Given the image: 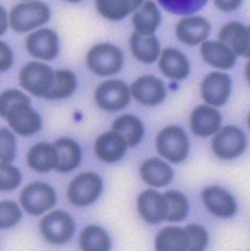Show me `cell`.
<instances>
[{"mask_svg": "<svg viewBox=\"0 0 250 251\" xmlns=\"http://www.w3.org/2000/svg\"><path fill=\"white\" fill-rule=\"evenodd\" d=\"M145 0H95V8L100 17L107 21H121L133 15Z\"/></svg>", "mask_w": 250, "mask_h": 251, "instance_id": "f546056e", "label": "cell"}, {"mask_svg": "<svg viewBox=\"0 0 250 251\" xmlns=\"http://www.w3.org/2000/svg\"><path fill=\"white\" fill-rule=\"evenodd\" d=\"M52 20L50 6L41 0L20 2L9 11V26L17 33H32Z\"/></svg>", "mask_w": 250, "mask_h": 251, "instance_id": "277c9868", "label": "cell"}, {"mask_svg": "<svg viewBox=\"0 0 250 251\" xmlns=\"http://www.w3.org/2000/svg\"><path fill=\"white\" fill-rule=\"evenodd\" d=\"M77 244L80 251H111L113 241L110 233L100 224H87L79 233Z\"/></svg>", "mask_w": 250, "mask_h": 251, "instance_id": "f1b7e54d", "label": "cell"}, {"mask_svg": "<svg viewBox=\"0 0 250 251\" xmlns=\"http://www.w3.org/2000/svg\"><path fill=\"white\" fill-rule=\"evenodd\" d=\"M18 199V203L25 209V212L33 217H39L55 209L57 203V193L49 182L35 180L21 190Z\"/></svg>", "mask_w": 250, "mask_h": 251, "instance_id": "ba28073f", "label": "cell"}, {"mask_svg": "<svg viewBox=\"0 0 250 251\" xmlns=\"http://www.w3.org/2000/svg\"><path fill=\"white\" fill-rule=\"evenodd\" d=\"M18 83L26 94L36 98H47L55 83V71L47 62L32 60L21 66Z\"/></svg>", "mask_w": 250, "mask_h": 251, "instance_id": "8992f818", "label": "cell"}, {"mask_svg": "<svg viewBox=\"0 0 250 251\" xmlns=\"http://www.w3.org/2000/svg\"><path fill=\"white\" fill-rule=\"evenodd\" d=\"M130 146L118 131H104L94 142V153L101 163L116 164L125 158Z\"/></svg>", "mask_w": 250, "mask_h": 251, "instance_id": "ac0fdd59", "label": "cell"}, {"mask_svg": "<svg viewBox=\"0 0 250 251\" xmlns=\"http://www.w3.org/2000/svg\"><path fill=\"white\" fill-rule=\"evenodd\" d=\"M249 30H250V25H249ZM246 57H247V59H250V47H249V51H247Z\"/></svg>", "mask_w": 250, "mask_h": 251, "instance_id": "ee69618b", "label": "cell"}, {"mask_svg": "<svg viewBox=\"0 0 250 251\" xmlns=\"http://www.w3.org/2000/svg\"><path fill=\"white\" fill-rule=\"evenodd\" d=\"M190 139L179 125H166L155 135V151L170 164H183L190 155Z\"/></svg>", "mask_w": 250, "mask_h": 251, "instance_id": "3957f363", "label": "cell"}, {"mask_svg": "<svg viewBox=\"0 0 250 251\" xmlns=\"http://www.w3.org/2000/svg\"><path fill=\"white\" fill-rule=\"evenodd\" d=\"M110 129L118 131L125 139L130 148L139 146L143 142L145 132H146L145 124L142 122V119L133 115V113H124V115H119L118 118H115L110 125Z\"/></svg>", "mask_w": 250, "mask_h": 251, "instance_id": "4316f807", "label": "cell"}, {"mask_svg": "<svg viewBox=\"0 0 250 251\" xmlns=\"http://www.w3.org/2000/svg\"><path fill=\"white\" fill-rule=\"evenodd\" d=\"M165 196L169 203V214H167L166 221L170 224L183 223L190 214V201H189L187 196L183 191L175 190V188L166 190Z\"/></svg>", "mask_w": 250, "mask_h": 251, "instance_id": "1f68e13d", "label": "cell"}, {"mask_svg": "<svg viewBox=\"0 0 250 251\" xmlns=\"http://www.w3.org/2000/svg\"><path fill=\"white\" fill-rule=\"evenodd\" d=\"M155 251H189L190 250V236L184 227L178 224L165 226L157 232L154 238Z\"/></svg>", "mask_w": 250, "mask_h": 251, "instance_id": "cb8c5ba5", "label": "cell"}, {"mask_svg": "<svg viewBox=\"0 0 250 251\" xmlns=\"http://www.w3.org/2000/svg\"><path fill=\"white\" fill-rule=\"evenodd\" d=\"M219 41L229 45L237 56L246 57L250 47L249 26H244L241 21H228L219 30Z\"/></svg>", "mask_w": 250, "mask_h": 251, "instance_id": "484cf974", "label": "cell"}, {"mask_svg": "<svg viewBox=\"0 0 250 251\" xmlns=\"http://www.w3.org/2000/svg\"><path fill=\"white\" fill-rule=\"evenodd\" d=\"M55 145L59 152V164L56 172L63 175L74 172L82 164L83 159V151L80 143L76 139H71V137H59Z\"/></svg>", "mask_w": 250, "mask_h": 251, "instance_id": "83f0119b", "label": "cell"}, {"mask_svg": "<svg viewBox=\"0 0 250 251\" xmlns=\"http://www.w3.org/2000/svg\"><path fill=\"white\" fill-rule=\"evenodd\" d=\"M21 2H30V0H21Z\"/></svg>", "mask_w": 250, "mask_h": 251, "instance_id": "f6af8a7d", "label": "cell"}, {"mask_svg": "<svg viewBox=\"0 0 250 251\" xmlns=\"http://www.w3.org/2000/svg\"><path fill=\"white\" fill-rule=\"evenodd\" d=\"M77 87H79V80H77L76 73H73L71 70H65V68L56 70L53 87L45 100H49V101L68 100L76 94Z\"/></svg>", "mask_w": 250, "mask_h": 251, "instance_id": "4dcf8cb0", "label": "cell"}, {"mask_svg": "<svg viewBox=\"0 0 250 251\" xmlns=\"http://www.w3.org/2000/svg\"><path fill=\"white\" fill-rule=\"evenodd\" d=\"M103 191V177L94 170H86L76 175L70 180L66 187V199L76 208H87L100 200Z\"/></svg>", "mask_w": 250, "mask_h": 251, "instance_id": "5b68a950", "label": "cell"}, {"mask_svg": "<svg viewBox=\"0 0 250 251\" xmlns=\"http://www.w3.org/2000/svg\"><path fill=\"white\" fill-rule=\"evenodd\" d=\"M232 89H234V81L228 73L213 71L202 78L199 92L203 102L219 108L231 100Z\"/></svg>", "mask_w": 250, "mask_h": 251, "instance_id": "8fae6325", "label": "cell"}, {"mask_svg": "<svg viewBox=\"0 0 250 251\" xmlns=\"http://www.w3.org/2000/svg\"><path fill=\"white\" fill-rule=\"evenodd\" d=\"M17 156V134L9 126L0 128V163L12 164Z\"/></svg>", "mask_w": 250, "mask_h": 251, "instance_id": "836d02e7", "label": "cell"}, {"mask_svg": "<svg viewBox=\"0 0 250 251\" xmlns=\"http://www.w3.org/2000/svg\"><path fill=\"white\" fill-rule=\"evenodd\" d=\"M23 212L25 209L21 208V204L14 200L0 201V227L2 230H8L17 226L23 218Z\"/></svg>", "mask_w": 250, "mask_h": 251, "instance_id": "e575fe53", "label": "cell"}, {"mask_svg": "<svg viewBox=\"0 0 250 251\" xmlns=\"http://www.w3.org/2000/svg\"><path fill=\"white\" fill-rule=\"evenodd\" d=\"M139 176L149 188L160 190L169 187L175 177L172 164L162 156H149L140 163Z\"/></svg>", "mask_w": 250, "mask_h": 251, "instance_id": "d6986e66", "label": "cell"}, {"mask_svg": "<svg viewBox=\"0 0 250 251\" xmlns=\"http://www.w3.org/2000/svg\"><path fill=\"white\" fill-rule=\"evenodd\" d=\"M199 54L202 60L208 66L214 68L216 71H229L235 66L238 56L235 51L226 45L224 42L216 39V41H205L199 49Z\"/></svg>", "mask_w": 250, "mask_h": 251, "instance_id": "44dd1931", "label": "cell"}, {"mask_svg": "<svg viewBox=\"0 0 250 251\" xmlns=\"http://www.w3.org/2000/svg\"><path fill=\"white\" fill-rule=\"evenodd\" d=\"M133 100L131 87L121 78H106L95 86L94 101L106 113H118L128 107Z\"/></svg>", "mask_w": 250, "mask_h": 251, "instance_id": "9c48e42d", "label": "cell"}, {"mask_svg": "<svg viewBox=\"0 0 250 251\" xmlns=\"http://www.w3.org/2000/svg\"><path fill=\"white\" fill-rule=\"evenodd\" d=\"M133 100L143 107H157L167 98L166 83L152 74H143L130 84Z\"/></svg>", "mask_w": 250, "mask_h": 251, "instance_id": "5bb4252c", "label": "cell"}, {"mask_svg": "<svg viewBox=\"0 0 250 251\" xmlns=\"http://www.w3.org/2000/svg\"><path fill=\"white\" fill-rule=\"evenodd\" d=\"M189 126L197 139H211L223 128V116L217 107L203 102L192 110Z\"/></svg>", "mask_w": 250, "mask_h": 251, "instance_id": "9a60e30c", "label": "cell"}, {"mask_svg": "<svg viewBox=\"0 0 250 251\" xmlns=\"http://www.w3.org/2000/svg\"><path fill=\"white\" fill-rule=\"evenodd\" d=\"M211 152L222 161L240 158L247 149V135L238 125H224L211 137Z\"/></svg>", "mask_w": 250, "mask_h": 251, "instance_id": "30bf717a", "label": "cell"}, {"mask_svg": "<svg viewBox=\"0 0 250 251\" xmlns=\"http://www.w3.org/2000/svg\"><path fill=\"white\" fill-rule=\"evenodd\" d=\"M213 2L214 6L222 12H234L243 5L244 0H213Z\"/></svg>", "mask_w": 250, "mask_h": 251, "instance_id": "f35d334b", "label": "cell"}, {"mask_svg": "<svg viewBox=\"0 0 250 251\" xmlns=\"http://www.w3.org/2000/svg\"><path fill=\"white\" fill-rule=\"evenodd\" d=\"M25 49L35 60L52 62L59 56L60 51L59 35L50 27H41L26 36Z\"/></svg>", "mask_w": 250, "mask_h": 251, "instance_id": "7c38bea8", "label": "cell"}, {"mask_svg": "<svg viewBox=\"0 0 250 251\" xmlns=\"http://www.w3.org/2000/svg\"><path fill=\"white\" fill-rule=\"evenodd\" d=\"M246 125H247V128L250 129V111L247 113V118H246Z\"/></svg>", "mask_w": 250, "mask_h": 251, "instance_id": "b9f144b4", "label": "cell"}, {"mask_svg": "<svg viewBox=\"0 0 250 251\" xmlns=\"http://www.w3.org/2000/svg\"><path fill=\"white\" fill-rule=\"evenodd\" d=\"M14 65V51L9 47V44L3 39L0 41V71L6 73Z\"/></svg>", "mask_w": 250, "mask_h": 251, "instance_id": "74e56055", "label": "cell"}, {"mask_svg": "<svg viewBox=\"0 0 250 251\" xmlns=\"http://www.w3.org/2000/svg\"><path fill=\"white\" fill-rule=\"evenodd\" d=\"M8 27H11L9 26V14L2 6V8H0V35L3 36L8 32Z\"/></svg>", "mask_w": 250, "mask_h": 251, "instance_id": "ab89813d", "label": "cell"}, {"mask_svg": "<svg viewBox=\"0 0 250 251\" xmlns=\"http://www.w3.org/2000/svg\"><path fill=\"white\" fill-rule=\"evenodd\" d=\"M26 164L30 170L45 175L57 169L59 152L55 143L38 142L32 145L26 153Z\"/></svg>", "mask_w": 250, "mask_h": 251, "instance_id": "7402d4cb", "label": "cell"}, {"mask_svg": "<svg viewBox=\"0 0 250 251\" xmlns=\"http://www.w3.org/2000/svg\"><path fill=\"white\" fill-rule=\"evenodd\" d=\"M128 47L133 57L143 65H152L158 62L163 51L160 41L155 35H140L138 32H133L130 35Z\"/></svg>", "mask_w": 250, "mask_h": 251, "instance_id": "603a6c76", "label": "cell"}, {"mask_svg": "<svg viewBox=\"0 0 250 251\" xmlns=\"http://www.w3.org/2000/svg\"><path fill=\"white\" fill-rule=\"evenodd\" d=\"M38 229L44 241L59 247L68 244L74 238L77 224L70 212L63 209H53L49 214L42 215Z\"/></svg>", "mask_w": 250, "mask_h": 251, "instance_id": "52a82bcc", "label": "cell"}, {"mask_svg": "<svg viewBox=\"0 0 250 251\" xmlns=\"http://www.w3.org/2000/svg\"><path fill=\"white\" fill-rule=\"evenodd\" d=\"M162 11L155 0H145V3L131 15V25L134 32L140 35H155L162 26Z\"/></svg>", "mask_w": 250, "mask_h": 251, "instance_id": "d4e9b609", "label": "cell"}, {"mask_svg": "<svg viewBox=\"0 0 250 251\" xmlns=\"http://www.w3.org/2000/svg\"><path fill=\"white\" fill-rule=\"evenodd\" d=\"M23 180L21 170L14 164H2L0 166V190L8 193L14 191L20 187Z\"/></svg>", "mask_w": 250, "mask_h": 251, "instance_id": "8d00e7d4", "label": "cell"}, {"mask_svg": "<svg viewBox=\"0 0 250 251\" xmlns=\"http://www.w3.org/2000/svg\"><path fill=\"white\" fill-rule=\"evenodd\" d=\"M211 35V23L208 18L202 15H187L183 17L175 26V36L176 39L189 45V47H194V45H202L205 41H208Z\"/></svg>", "mask_w": 250, "mask_h": 251, "instance_id": "e0dca14e", "label": "cell"}, {"mask_svg": "<svg viewBox=\"0 0 250 251\" xmlns=\"http://www.w3.org/2000/svg\"><path fill=\"white\" fill-rule=\"evenodd\" d=\"M65 2H68V3H80V2H83V0H65Z\"/></svg>", "mask_w": 250, "mask_h": 251, "instance_id": "7bdbcfd3", "label": "cell"}, {"mask_svg": "<svg viewBox=\"0 0 250 251\" xmlns=\"http://www.w3.org/2000/svg\"><path fill=\"white\" fill-rule=\"evenodd\" d=\"M0 116L20 137H30L42 129V118L30 104L25 90L6 89L0 95Z\"/></svg>", "mask_w": 250, "mask_h": 251, "instance_id": "6da1fadb", "label": "cell"}, {"mask_svg": "<svg viewBox=\"0 0 250 251\" xmlns=\"http://www.w3.org/2000/svg\"><path fill=\"white\" fill-rule=\"evenodd\" d=\"M160 74L172 81H184L192 73V63L189 57L178 49L167 47L162 51V56L157 62Z\"/></svg>", "mask_w": 250, "mask_h": 251, "instance_id": "ffe728a7", "label": "cell"}, {"mask_svg": "<svg viewBox=\"0 0 250 251\" xmlns=\"http://www.w3.org/2000/svg\"><path fill=\"white\" fill-rule=\"evenodd\" d=\"M136 209L146 224L155 226L167 220L169 203L165 193H160L155 188H148L138 196Z\"/></svg>", "mask_w": 250, "mask_h": 251, "instance_id": "2e32d148", "label": "cell"}, {"mask_svg": "<svg viewBox=\"0 0 250 251\" xmlns=\"http://www.w3.org/2000/svg\"><path fill=\"white\" fill-rule=\"evenodd\" d=\"M244 77H246V80H247V83H249V86H250V59L247 60L246 68H244Z\"/></svg>", "mask_w": 250, "mask_h": 251, "instance_id": "60d3db41", "label": "cell"}, {"mask_svg": "<svg viewBox=\"0 0 250 251\" xmlns=\"http://www.w3.org/2000/svg\"><path fill=\"white\" fill-rule=\"evenodd\" d=\"M190 236V250L189 251H205L210 245V233L207 227L199 223H190L186 226Z\"/></svg>", "mask_w": 250, "mask_h": 251, "instance_id": "d590c367", "label": "cell"}, {"mask_svg": "<svg viewBox=\"0 0 250 251\" xmlns=\"http://www.w3.org/2000/svg\"><path fill=\"white\" fill-rule=\"evenodd\" d=\"M86 68L101 78H111L124 68L125 57L118 45L111 42L94 44L86 53Z\"/></svg>", "mask_w": 250, "mask_h": 251, "instance_id": "7a4b0ae2", "label": "cell"}, {"mask_svg": "<svg viewBox=\"0 0 250 251\" xmlns=\"http://www.w3.org/2000/svg\"><path fill=\"white\" fill-rule=\"evenodd\" d=\"M208 0H157L165 11L175 14V15H194L203 6L207 5Z\"/></svg>", "mask_w": 250, "mask_h": 251, "instance_id": "d6a6232c", "label": "cell"}, {"mask_svg": "<svg viewBox=\"0 0 250 251\" xmlns=\"http://www.w3.org/2000/svg\"><path fill=\"white\" fill-rule=\"evenodd\" d=\"M200 200L207 212L222 220H229L238 212V201L235 196L220 185L205 187L200 193Z\"/></svg>", "mask_w": 250, "mask_h": 251, "instance_id": "4fadbf2b", "label": "cell"}]
</instances>
